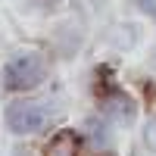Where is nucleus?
Listing matches in <instances>:
<instances>
[{"label":"nucleus","instance_id":"20e7f679","mask_svg":"<svg viewBox=\"0 0 156 156\" xmlns=\"http://www.w3.org/2000/svg\"><path fill=\"white\" fill-rule=\"evenodd\" d=\"M44 153L47 156H78V134L75 131H59L56 137H50Z\"/></svg>","mask_w":156,"mask_h":156},{"label":"nucleus","instance_id":"f257e3e1","mask_svg":"<svg viewBox=\"0 0 156 156\" xmlns=\"http://www.w3.org/2000/svg\"><path fill=\"white\" fill-rule=\"evenodd\" d=\"M47 75V62L41 53H19L16 59L6 62V72H3V81L9 90H28L37 87Z\"/></svg>","mask_w":156,"mask_h":156},{"label":"nucleus","instance_id":"39448f33","mask_svg":"<svg viewBox=\"0 0 156 156\" xmlns=\"http://www.w3.org/2000/svg\"><path fill=\"white\" fill-rule=\"evenodd\" d=\"M147 147H153V150H156V119L147 125Z\"/></svg>","mask_w":156,"mask_h":156},{"label":"nucleus","instance_id":"7ed1b4c3","mask_svg":"<svg viewBox=\"0 0 156 156\" xmlns=\"http://www.w3.org/2000/svg\"><path fill=\"white\" fill-rule=\"evenodd\" d=\"M103 115H106L109 122H115V125H128L131 115H134V103L125 94H109L103 100Z\"/></svg>","mask_w":156,"mask_h":156},{"label":"nucleus","instance_id":"f03ea898","mask_svg":"<svg viewBox=\"0 0 156 156\" xmlns=\"http://www.w3.org/2000/svg\"><path fill=\"white\" fill-rule=\"evenodd\" d=\"M53 112H50L47 103H37V100H19L6 109V125L9 131L16 134H31V131H41V128L50 125Z\"/></svg>","mask_w":156,"mask_h":156}]
</instances>
